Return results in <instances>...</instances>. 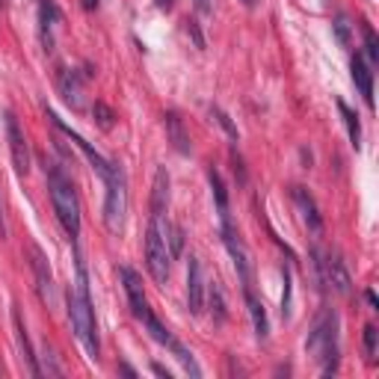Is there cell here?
Wrapping results in <instances>:
<instances>
[{
    "label": "cell",
    "mask_w": 379,
    "mask_h": 379,
    "mask_svg": "<svg viewBox=\"0 0 379 379\" xmlns=\"http://www.w3.org/2000/svg\"><path fill=\"white\" fill-rule=\"evenodd\" d=\"M68 320L77 335V341L83 349L98 359L101 353V341H98V326H95V314H92V297H89V276H86V264L77 261V285L68 288Z\"/></svg>",
    "instance_id": "6da1fadb"
},
{
    "label": "cell",
    "mask_w": 379,
    "mask_h": 379,
    "mask_svg": "<svg viewBox=\"0 0 379 379\" xmlns=\"http://www.w3.org/2000/svg\"><path fill=\"white\" fill-rule=\"evenodd\" d=\"M48 190H51V202H53V214H57L60 226L65 229V234L77 240L80 234V202H77V193L72 178L63 172V166L51 163L48 169Z\"/></svg>",
    "instance_id": "7a4b0ae2"
},
{
    "label": "cell",
    "mask_w": 379,
    "mask_h": 379,
    "mask_svg": "<svg viewBox=\"0 0 379 379\" xmlns=\"http://www.w3.org/2000/svg\"><path fill=\"white\" fill-rule=\"evenodd\" d=\"M169 226L172 222L166 219V214H151L148 219V231H146V266L148 276L154 278V285L166 288L169 282Z\"/></svg>",
    "instance_id": "3957f363"
},
{
    "label": "cell",
    "mask_w": 379,
    "mask_h": 379,
    "mask_svg": "<svg viewBox=\"0 0 379 379\" xmlns=\"http://www.w3.org/2000/svg\"><path fill=\"white\" fill-rule=\"evenodd\" d=\"M305 349L320 361V373L329 376L338 371V314L335 311H323L311 332H308Z\"/></svg>",
    "instance_id": "277c9868"
},
{
    "label": "cell",
    "mask_w": 379,
    "mask_h": 379,
    "mask_svg": "<svg viewBox=\"0 0 379 379\" xmlns=\"http://www.w3.org/2000/svg\"><path fill=\"white\" fill-rule=\"evenodd\" d=\"M107 184V199H104V226L107 231L119 234L124 226V214H128V175H124L122 163L110 160V172L104 178Z\"/></svg>",
    "instance_id": "5b68a950"
},
{
    "label": "cell",
    "mask_w": 379,
    "mask_h": 379,
    "mask_svg": "<svg viewBox=\"0 0 379 379\" xmlns=\"http://www.w3.org/2000/svg\"><path fill=\"white\" fill-rule=\"evenodd\" d=\"M222 240H226V249L229 255L234 258V270H237V278H240L243 285H252V255L246 243L240 240V234H237V229L231 226V219L222 222Z\"/></svg>",
    "instance_id": "8992f818"
},
{
    "label": "cell",
    "mask_w": 379,
    "mask_h": 379,
    "mask_svg": "<svg viewBox=\"0 0 379 379\" xmlns=\"http://www.w3.org/2000/svg\"><path fill=\"white\" fill-rule=\"evenodd\" d=\"M6 136H9V151H12V163H15V172L27 175L30 172V146H27V136L18 128L15 113H6Z\"/></svg>",
    "instance_id": "52a82bcc"
},
{
    "label": "cell",
    "mask_w": 379,
    "mask_h": 379,
    "mask_svg": "<svg viewBox=\"0 0 379 379\" xmlns=\"http://www.w3.org/2000/svg\"><path fill=\"white\" fill-rule=\"evenodd\" d=\"M119 276H122L124 293H128V302H131V311H134V317L146 323V320H148L154 311H151V305H148V300H146V290H143V282H139V276L131 270V266H122Z\"/></svg>",
    "instance_id": "ba28073f"
},
{
    "label": "cell",
    "mask_w": 379,
    "mask_h": 379,
    "mask_svg": "<svg viewBox=\"0 0 379 379\" xmlns=\"http://www.w3.org/2000/svg\"><path fill=\"white\" fill-rule=\"evenodd\" d=\"M48 119L53 122V128H57V131H63V134H65V136L72 139V143H75V146L83 151V158L89 160V166H92V169H95L98 175H101V178H107V172H110V160H107V158H101V154H98V151H95V148L86 143V139L80 136V134H75L72 128H65V124L60 122V116H57V113H51V110H48Z\"/></svg>",
    "instance_id": "9c48e42d"
},
{
    "label": "cell",
    "mask_w": 379,
    "mask_h": 379,
    "mask_svg": "<svg viewBox=\"0 0 379 379\" xmlns=\"http://www.w3.org/2000/svg\"><path fill=\"white\" fill-rule=\"evenodd\" d=\"M187 308L193 314L205 311V273H202V261L190 255L187 261Z\"/></svg>",
    "instance_id": "30bf717a"
},
{
    "label": "cell",
    "mask_w": 379,
    "mask_h": 379,
    "mask_svg": "<svg viewBox=\"0 0 379 379\" xmlns=\"http://www.w3.org/2000/svg\"><path fill=\"white\" fill-rule=\"evenodd\" d=\"M30 266H33V276H36V288H39V297L51 302L53 297V278H51V266H48V258L36 243L30 246Z\"/></svg>",
    "instance_id": "8fae6325"
},
{
    "label": "cell",
    "mask_w": 379,
    "mask_h": 379,
    "mask_svg": "<svg viewBox=\"0 0 379 379\" xmlns=\"http://www.w3.org/2000/svg\"><path fill=\"white\" fill-rule=\"evenodd\" d=\"M57 86H60V95H63V101L68 107L83 110V77L77 72H72V68H60Z\"/></svg>",
    "instance_id": "7c38bea8"
},
{
    "label": "cell",
    "mask_w": 379,
    "mask_h": 379,
    "mask_svg": "<svg viewBox=\"0 0 379 379\" xmlns=\"http://www.w3.org/2000/svg\"><path fill=\"white\" fill-rule=\"evenodd\" d=\"M293 202H297V207H300L302 222L308 226V231H311V234H320V231H323V217H320V210H317L314 195L308 193L305 187H293Z\"/></svg>",
    "instance_id": "4fadbf2b"
},
{
    "label": "cell",
    "mask_w": 379,
    "mask_h": 379,
    "mask_svg": "<svg viewBox=\"0 0 379 379\" xmlns=\"http://www.w3.org/2000/svg\"><path fill=\"white\" fill-rule=\"evenodd\" d=\"M243 297H246V305H249V317H252V326H255V335L261 341H266V335H270V320H266L264 302L255 297L252 285H243Z\"/></svg>",
    "instance_id": "5bb4252c"
},
{
    "label": "cell",
    "mask_w": 379,
    "mask_h": 379,
    "mask_svg": "<svg viewBox=\"0 0 379 379\" xmlns=\"http://www.w3.org/2000/svg\"><path fill=\"white\" fill-rule=\"evenodd\" d=\"M163 124H166V136H169V143L178 154H190L193 146H190V134L184 131V122H181V116L175 113V110H169V113L163 116Z\"/></svg>",
    "instance_id": "9a60e30c"
},
{
    "label": "cell",
    "mask_w": 379,
    "mask_h": 379,
    "mask_svg": "<svg viewBox=\"0 0 379 379\" xmlns=\"http://www.w3.org/2000/svg\"><path fill=\"white\" fill-rule=\"evenodd\" d=\"M60 21V12L53 0H39V30H41V45L45 51H53V24Z\"/></svg>",
    "instance_id": "2e32d148"
},
{
    "label": "cell",
    "mask_w": 379,
    "mask_h": 379,
    "mask_svg": "<svg viewBox=\"0 0 379 379\" xmlns=\"http://www.w3.org/2000/svg\"><path fill=\"white\" fill-rule=\"evenodd\" d=\"M353 83L359 86V92L364 95V101H368V107H373V72L368 68V63H364L359 53L353 57Z\"/></svg>",
    "instance_id": "e0dca14e"
},
{
    "label": "cell",
    "mask_w": 379,
    "mask_h": 379,
    "mask_svg": "<svg viewBox=\"0 0 379 379\" xmlns=\"http://www.w3.org/2000/svg\"><path fill=\"white\" fill-rule=\"evenodd\" d=\"M166 205H169V172L160 166L151 184V214H166Z\"/></svg>",
    "instance_id": "ac0fdd59"
},
{
    "label": "cell",
    "mask_w": 379,
    "mask_h": 379,
    "mask_svg": "<svg viewBox=\"0 0 379 379\" xmlns=\"http://www.w3.org/2000/svg\"><path fill=\"white\" fill-rule=\"evenodd\" d=\"M12 320H15V335H18L21 359L27 361V368H30V373H33V376H41V364H39V361H36V356H33V347H30V338H27V329H24L21 314L15 311V314H12Z\"/></svg>",
    "instance_id": "d6986e66"
},
{
    "label": "cell",
    "mask_w": 379,
    "mask_h": 379,
    "mask_svg": "<svg viewBox=\"0 0 379 379\" xmlns=\"http://www.w3.org/2000/svg\"><path fill=\"white\" fill-rule=\"evenodd\" d=\"M207 181H210V190H214V202H217V210H219V219L226 222V219H231L229 217V193H226V184H222V178H219V172L210 166L207 169Z\"/></svg>",
    "instance_id": "ffe728a7"
},
{
    "label": "cell",
    "mask_w": 379,
    "mask_h": 379,
    "mask_svg": "<svg viewBox=\"0 0 379 379\" xmlns=\"http://www.w3.org/2000/svg\"><path fill=\"white\" fill-rule=\"evenodd\" d=\"M205 297H207V302H210V311H214V320H217V323H222V320L229 317V308H226V293H222L219 282H210V288L205 290Z\"/></svg>",
    "instance_id": "44dd1931"
},
{
    "label": "cell",
    "mask_w": 379,
    "mask_h": 379,
    "mask_svg": "<svg viewBox=\"0 0 379 379\" xmlns=\"http://www.w3.org/2000/svg\"><path fill=\"white\" fill-rule=\"evenodd\" d=\"M338 110H341V116H344L347 134H349V143H353V148H361V124H359V116L341 101V98H338Z\"/></svg>",
    "instance_id": "7402d4cb"
},
{
    "label": "cell",
    "mask_w": 379,
    "mask_h": 379,
    "mask_svg": "<svg viewBox=\"0 0 379 379\" xmlns=\"http://www.w3.org/2000/svg\"><path fill=\"white\" fill-rule=\"evenodd\" d=\"M169 349H172V353H175V359L181 361V368H184V371H187V373H190L193 379H199V376H202V368H199V364H195L193 353H190V349H187L184 344H181V341H175V344H172Z\"/></svg>",
    "instance_id": "603a6c76"
},
{
    "label": "cell",
    "mask_w": 379,
    "mask_h": 379,
    "mask_svg": "<svg viewBox=\"0 0 379 379\" xmlns=\"http://www.w3.org/2000/svg\"><path fill=\"white\" fill-rule=\"evenodd\" d=\"M92 116H95V122H98V128H104V131H110V128H113V122H116V113H113V110H110L104 101H95Z\"/></svg>",
    "instance_id": "cb8c5ba5"
},
{
    "label": "cell",
    "mask_w": 379,
    "mask_h": 379,
    "mask_svg": "<svg viewBox=\"0 0 379 379\" xmlns=\"http://www.w3.org/2000/svg\"><path fill=\"white\" fill-rule=\"evenodd\" d=\"M361 36H364V51H368V60L376 65L379 63V41H376V33L371 24H361Z\"/></svg>",
    "instance_id": "d4e9b609"
},
{
    "label": "cell",
    "mask_w": 379,
    "mask_h": 379,
    "mask_svg": "<svg viewBox=\"0 0 379 379\" xmlns=\"http://www.w3.org/2000/svg\"><path fill=\"white\" fill-rule=\"evenodd\" d=\"M210 116H214V119L219 122V128L229 134V139H234V143H237V139H240V134H237V128H234V122L229 119V113H222L219 107H210Z\"/></svg>",
    "instance_id": "484cf974"
},
{
    "label": "cell",
    "mask_w": 379,
    "mask_h": 379,
    "mask_svg": "<svg viewBox=\"0 0 379 379\" xmlns=\"http://www.w3.org/2000/svg\"><path fill=\"white\" fill-rule=\"evenodd\" d=\"M184 252V229L181 226H169V255L178 258Z\"/></svg>",
    "instance_id": "4316f807"
},
{
    "label": "cell",
    "mask_w": 379,
    "mask_h": 379,
    "mask_svg": "<svg viewBox=\"0 0 379 379\" xmlns=\"http://www.w3.org/2000/svg\"><path fill=\"white\" fill-rule=\"evenodd\" d=\"M376 341H379V332L373 323H368V326H364V353H368L371 361L376 359Z\"/></svg>",
    "instance_id": "83f0119b"
},
{
    "label": "cell",
    "mask_w": 379,
    "mask_h": 379,
    "mask_svg": "<svg viewBox=\"0 0 379 379\" xmlns=\"http://www.w3.org/2000/svg\"><path fill=\"white\" fill-rule=\"evenodd\" d=\"M184 24H187V33H190L193 41H195V48L205 51V36H202V30H199V21H195V18H187Z\"/></svg>",
    "instance_id": "f1b7e54d"
},
{
    "label": "cell",
    "mask_w": 379,
    "mask_h": 379,
    "mask_svg": "<svg viewBox=\"0 0 379 379\" xmlns=\"http://www.w3.org/2000/svg\"><path fill=\"white\" fill-rule=\"evenodd\" d=\"M282 276H285V293H282V317H288V314H290V273H288V270H282Z\"/></svg>",
    "instance_id": "f546056e"
},
{
    "label": "cell",
    "mask_w": 379,
    "mask_h": 379,
    "mask_svg": "<svg viewBox=\"0 0 379 379\" xmlns=\"http://www.w3.org/2000/svg\"><path fill=\"white\" fill-rule=\"evenodd\" d=\"M45 371L53 373V376H60V373H63V371H60V364L53 361V349H51L48 344H45V368H41V373H45Z\"/></svg>",
    "instance_id": "4dcf8cb0"
},
{
    "label": "cell",
    "mask_w": 379,
    "mask_h": 379,
    "mask_svg": "<svg viewBox=\"0 0 379 379\" xmlns=\"http://www.w3.org/2000/svg\"><path fill=\"white\" fill-rule=\"evenodd\" d=\"M335 33H338L341 45H349V24H347L344 15H338V21H335Z\"/></svg>",
    "instance_id": "1f68e13d"
},
{
    "label": "cell",
    "mask_w": 379,
    "mask_h": 379,
    "mask_svg": "<svg viewBox=\"0 0 379 379\" xmlns=\"http://www.w3.org/2000/svg\"><path fill=\"white\" fill-rule=\"evenodd\" d=\"M193 6L199 15H214V0H193Z\"/></svg>",
    "instance_id": "d6a6232c"
},
{
    "label": "cell",
    "mask_w": 379,
    "mask_h": 379,
    "mask_svg": "<svg viewBox=\"0 0 379 379\" xmlns=\"http://www.w3.org/2000/svg\"><path fill=\"white\" fill-rule=\"evenodd\" d=\"M151 373H158V376H163V379H172V373H169V371H166V368H163V364H158V361H154V364H151Z\"/></svg>",
    "instance_id": "836d02e7"
},
{
    "label": "cell",
    "mask_w": 379,
    "mask_h": 379,
    "mask_svg": "<svg viewBox=\"0 0 379 379\" xmlns=\"http://www.w3.org/2000/svg\"><path fill=\"white\" fill-rule=\"evenodd\" d=\"M364 300H368V305H371V308H379V302H376V293H373V290H364Z\"/></svg>",
    "instance_id": "e575fe53"
},
{
    "label": "cell",
    "mask_w": 379,
    "mask_h": 379,
    "mask_svg": "<svg viewBox=\"0 0 379 379\" xmlns=\"http://www.w3.org/2000/svg\"><path fill=\"white\" fill-rule=\"evenodd\" d=\"M172 6H175V0H158V9L160 12H169Z\"/></svg>",
    "instance_id": "d590c367"
},
{
    "label": "cell",
    "mask_w": 379,
    "mask_h": 379,
    "mask_svg": "<svg viewBox=\"0 0 379 379\" xmlns=\"http://www.w3.org/2000/svg\"><path fill=\"white\" fill-rule=\"evenodd\" d=\"M119 373H124V376H136V371L131 368V364H119Z\"/></svg>",
    "instance_id": "8d00e7d4"
},
{
    "label": "cell",
    "mask_w": 379,
    "mask_h": 379,
    "mask_svg": "<svg viewBox=\"0 0 379 379\" xmlns=\"http://www.w3.org/2000/svg\"><path fill=\"white\" fill-rule=\"evenodd\" d=\"M83 6H86V9H98V6H101V0H86Z\"/></svg>",
    "instance_id": "74e56055"
},
{
    "label": "cell",
    "mask_w": 379,
    "mask_h": 379,
    "mask_svg": "<svg viewBox=\"0 0 379 379\" xmlns=\"http://www.w3.org/2000/svg\"><path fill=\"white\" fill-rule=\"evenodd\" d=\"M6 237V226H4V214H0V240Z\"/></svg>",
    "instance_id": "f35d334b"
},
{
    "label": "cell",
    "mask_w": 379,
    "mask_h": 379,
    "mask_svg": "<svg viewBox=\"0 0 379 379\" xmlns=\"http://www.w3.org/2000/svg\"><path fill=\"white\" fill-rule=\"evenodd\" d=\"M240 4H243V6H252V4H255V0H240Z\"/></svg>",
    "instance_id": "ab89813d"
}]
</instances>
